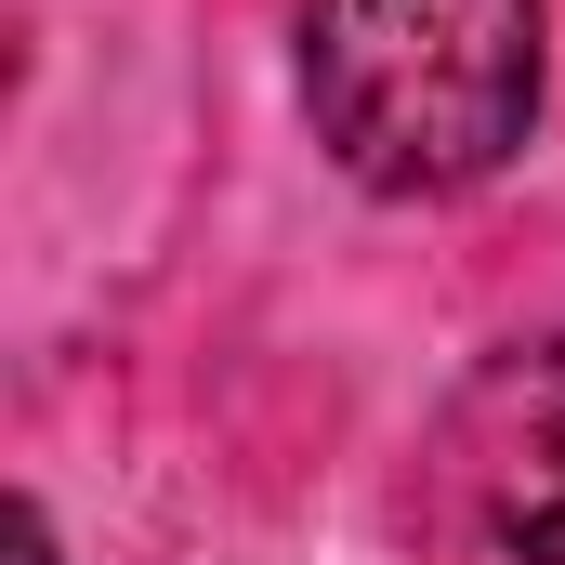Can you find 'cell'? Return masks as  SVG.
<instances>
[{
    "mask_svg": "<svg viewBox=\"0 0 565 565\" xmlns=\"http://www.w3.org/2000/svg\"><path fill=\"white\" fill-rule=\"evenodd\" d=\"M302 106L369 198H460L540 119V0H302Z\"/></svg>",
    "mask_w": 565,
    "mask_h": 565,
    "instance_id": "cell-1",
    "label": "cell"
},
{
    "mask_svg": "<svg viewBox=\"0 0 565 565\" xmlns=\"http://www.w3.org/2000/svg\"><path fill=\"white\" fill-rule=\"evenodd\" d=\"M513 553H526V565H565V473L540 487V500H513Z\"/></svg>",
    "mask_w": 565,
    "mask_h": 565,
    "instance_id": "cell-2",
    "label": "cell"
},
{
    "mask_svg": "<svg viewBox=\"0 0 565 565\" xmlns=\"http://www.w3.org/2000/svg\"><path fill=\"white\" fill-rule=\"evenodd\" d=\"M13 565H53V526H40V500H13Z\"/></svg>",
    "mask_w": 565,
    "mask_h": 565,
    "instance_id": "cell-3",
    "label": "cell"
}]
</instances>
